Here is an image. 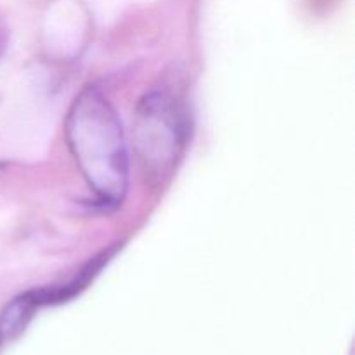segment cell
<instances>
[{
    "instance_id": "cell-1",
    "label": "cell",
    "mask_w": 355,
    "mask_h": 355,
    "mask_svg": "<svg viewBox=\"0 0 355 355\" xmlns=\"http://www.w3.org/2000/svg\"><path fill=\"white\" fill-rule=\"evenodd\" d=\"M66 141L80 173L103 207H114L128 187V151L113 104L96 89L80 94L66 120Z\"/></svg>"
},
{
    "instance_id": "cell-2",
    "label": "cell",
    "mask_w": 355,
    "mask_h": 355,
    "mask_svg": "<svg viewBox=\"0 0 355 355\" xmlns=\"http://www.w3.org/2000/svg\"><path fill=\"white\" fill-rule=\"evenodd\" d=\"M189 116L172 89L156 87L139 101L134 142L146 179L162 182L172 173L186 148Z\"/></svg>"
},
{
    "instance_id": "cell-3",
    "label": "cell",
    "mask_w": 355,
    "mask_h": 355,
    "mask_svg": "<svg viewBox=\"0 0 355 355\" xmlns=\"http://www.w3.org/2000/svg\"><path fill=\"white\" fill-rule=\"evenodd\" d=\"M37 309L38 305L31 291L14 298L0 314V345L17 338L26 329Z\"/></svg>"
}]
</instances>
